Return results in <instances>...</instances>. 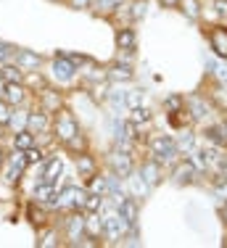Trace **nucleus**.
<instances>
[{"label":"nucleus","mask_w":227,"mask_h":248,"mask_svg":"<svg viewBox=\"0 0 227 248\" xmlns=\"http://www.w3.org/2000/svg\"><path fill=\"white\" fill-rule=\"evenodd\" d=\"M143 98H146V90L143 87H132V90L124 93V106L127 108H137V106H143Z\"/></svg>","instance_id":"33"},{"label":"nucleus","mask_w":227,"mask_h":248,"mask_svg":"<svg viewBox=\"0 0 227 248\" xmlns=\"http://www.w3.org/2000/svg\"><path fill=\"white\" fill-rule=\"evenodd\" d=\"M87 193H100V196H109V182H106V174H93L87 180Z\"/></svg>","instance_id":"28"},{"label":"nucleus","mask_w":227,"mask_h":248,"mask_svg":"<svg viewBox=\"0 0 227 248\" xmlns=\"http://www.w3.org/2000/svg\"><path fill=\"white\" fill-rule=\"evenodd\" d=\"M164 108L166 111H180V108H185V95H180V93L169 95V98L164 100Z\"/></svg>","instance_id":"37"},{"label":"nucleus","mask_w":227,"mask_h":248,"mask_svg":"<svg viewBox=\"0 0 227 248\" xmlns=\"http://www.w3.org/2000/svg\"><path fill=\"white\" fill-rule=\"evenodd\" d=\"M214 129H217V135H219V143H222V148H227V119L214 122Z\"/></svg>","instance_id":"40"},{"label":"nucleus","mask_w":227,"mask_h":248,"mask_svg":"<svg viewBox=\"0 0 227 248\" xmlns=\"http://www.w3.org/2000/svg\"><path fill=\"white\" fill-rule=\"evenodd\" d=\"M161 5H164V8H177L180 0H161Z\"/></svg>","instance_id":"46"},{"label":"nucleus","mask_w":227,"mask_h":248,"mask_svg":"<svg viewBox=\"0 0 227 248\" xmlns=\"http://www.w3.org/2000/svg\"><path fill=\"white\" fill-rule=\"evenodd\" d=\"M130 122H135L140 129H146L148 124L153 122V114L146 108V106H137V108H130Z\"/></svg>","instance_id":"26"},{"label":"nucleus","mask_w":227,"mask_h":248,"mask_svg":"<svg viewBox=\"0 0 227 248\" xmlns=\"http://www.w3.org/2000/svg\"><path fill=\"white\" fill-rule=\"evenodd\" d=\"M175 145H177V151L182 153V156H188L190 151L195 148V132H193V127H180V132H177V138H175Z\"/></svg>","instance_id":"21"},{"label":"nucleus","mask_w":227,"mask_h":248,"mask_svg":"<svg viewBox=\"0 0 227 248\" xmlns=\"http://www.w3.org/2000/svg\"><path fill=\"white\" fill-rule=\"evenodd\" d=\"M172 185L177 187H188V185H195L201 180V172L195 169V164L190 158H180V161L172 164V174H169Z\"/></svg>","instance_id":"3"},{"label":"nucleus","mask_w":227,"mask_h":248,"mask_svg":"<svg viewBox=\"0 0 227 248\" xmlns=\"http://www.w3.org/2000/svg\"><path fill=\"white\" fill-rule=\"evenodd\" d=\"M34 145V135L29 132V129H19V132L14 135V148L16 151H27Z\"/></svg>","instance_id":"30"},{"label":"nucleus","mask_w":227,"mask_h":248,"mask_svg":"<svg viewBox=\"0 0 227 248\" xmlns=\"http://www.w3.org/2000/svg\"><path fill=\"white\" fill-rule=\"evenodd\" d=\"M85 235V211H74V214L66 219V240L71 246H77L80 243V238Z\"/></svg>","instance_id":"15"},{"label":"nucleus","mask_w":227,"mask_h":248,"mask_svg":"<svg viewBox=\"0 0 227 248\" xmlns=\"http://www.w3.org/2000/svg\"><path fill=\"white\" fill-rule=\"evenodd\" d=\"M106 77H109L111 85H122V82H132L135 79V69L130 66L127 61H114L109 69H106Z\"/></svg>","instance_id":"11"},{"label":"nucleus","mask_w":227,"mask_h":248,"mask_svg":"<svg viewBox=\"0 0 227 248\" xmlns=\"http://www.w3.org/2000/svg\"><path fill=\"white\" fill-rule=\"evenodd\" d=\"M119 5H122V0H90V8L95 11V14H100V16L119 11Z\"/></svg>","instance_id":"27"},{"label":"nucleus","mask_w":227,"mask_h":248,"mask_svg":"<svg viewBox=\"0 0 227 248\" xmlns=\"http://www.w3.org/2000/svg\"><path fill=\"white\" fill-rule=\"evenodd\" d=\"M109 169L114 174H119V180H127V177L135 172V156L130 151L114 148L109 153Z\"/></svg>","instance_id":"4"},{"label":"nucleus","mask_w":227,"mask_h":248,"mask_svg":"<svg viewBox=\"0 0 227 248\" xmlns=\"http://www.w3.org/2000/svg\"><path fill=\"white\" fill-rule=\"evenodd\" d=\"M56 182H37V185H34V190H32V198H34V203H40L43 206L45 201H50L53 196H56Z\"/></svg>","instance_id":"23"},{"label":"nucleus","mask_w":227,"mask_h":248,"mask_svg":"<svg viewBox=\"0 0 227 248\" xmlns=\"http://www.w3.org/2000/svg\"><path fill=\"white\" fill-rule=\"evenodd\" d=\"M77 74H80V69H77L69 58L58 56V53L53 56V79L56 82H74Z\"/></svg>","instance_id":"10"},{"label":"nucleus","mask_w":227,"mask_h":248,"mask_svg":"<svg viewBox=\"0 0 227 248\" xmlns=\"http://www.w3.org/2000/svg\"><path fill=\"white\" fill-rule=\"evenodd\" d=\"M146 14H148V0H132L130 3V19L132 21H140Z\"/></svg>","instance_id":"36"},{"label":"nucleus","mask_w":227,"mask_h":248,"mask_svg":"<svg viewBox=\"0 0 227 248\" xmlns=\"http://www.w3.org/2000/svg\"><path fill=\"white\" fill-rule=\"evenodd\" d=\"M185 108H188V114H190V122H206L209 116H211L214 106H211V100L204 98V95H190L185 100Z\"/></svg>","instance_id":"9"},{"label":"nucleus","mask_w":227,"mask_h":248,"mask_svg":"<svg viewBox=\"0 0 227 248\" xmlns=\"http://www.w3.org/2000/svg\"><path fill=\"white\" fill-rule=\"evenodd\" d=\"M69 5L77 11H82V8H90V0H69Z\"/></svg>","instance_id":"45"},{"label":"nucleus","mask_w":227,"mask_h":248,"mask_svg":"<svg viewBox=\"0 0 227 248\" xmlns=\"http://www.w3.org/2000/svg\"><path fill=\"white\" fill-rule=\"evenodd\" d=\"M24 77H27V74H24L14 61L0 66V82H24Z\"/></svg>","instance_id":"25"},{"label":"nucleus","mask_w":227,"mask_h":248,"mask_svg":"<svg viewBox=\"0 0 227 248\" xmlns=\"http://www.w3.org/2000/svg\"><path fill=\"white\" fill-rule=\"evenodd\" d=\"M137 174H140L151 187H156L159 182H161V174H164V167H161L156 158L148 156V158H143V161H140V169H137Z\"/></svg>","instance_id":"12"},{"label":"nucleus","mask_w":227,"mask_h":248,"mask_svg":"<svg viewBox=\"0 0 227 248\" xmlns=\"http://www.w3.org/2000/svg\"><path fill=\"white\" fill-rule=\"evenodd\" d=\"M24 156H27V164H43V151L37 148V145H32V148H27L24 151Z\"/></svg>","instance_id":"39"},{"label":"nucleus","mask_w":227,"mask_h":248,"mask_svg":"<svg viewBox=\"0 0 227 248\" xmlns=\"http://www.w3.org/2000/svg\"><path fill=\"white\" fill-rule=\"evenodd\" d=\"M5 164H8V169L3 172V177H5V182L8 185H19V180H21V174L27 172V156H24V151H16L14 148V156H8L5 158Z\"/></svg>","instance_id":"8"},{"label":"nucleus","mask_w":227,"mask_h":248,"mask_svg":"<svg viewBox=\"0 0 227 248\" xmlns=\"http://www.w3.org/2000/svg\"><path fill=\"white\" fill-rule=\"evenodd\" d=\"M206 40L211 53L219 61H227V24H209L206 27Z\"/></svg>","instance_id":"6"},{"label":"nucleus","mask_w":227,"mask_h":248,"mask_svg":"<svg viewBox=\"0 0 227 248\" xmlns=\"http://www.w3.org/2000/svg\"><path fill=\"white\" fill-rule=\"evenodd\" d=\"M180 8H182V14L188 16L190 21L201 19V0H180Z\"/></svg>","instance_id":"31"},{"label":"nucleus","mask_w":227,"mask_h":248,"mask_svg":"<svg viewBox=\"0 0 227 248\" xmlns=\"http://www.w3.org/2000/svg\"><path fill=\"white\" fill-rule=\"evenodd\" d=\"M103 203H106V196H100V193H87L85 203H82V211H103Z\"/></svg>","instance_id":"32"},{"label":"nucleus","mask_w":227,"mask_h":248,"mask_svg":"<svg viewBox=\"0 0 227 248\" xmlns=\"http://www.w3.org/2000/svg\"><path fill=\"white\" fill-rule=\"evenodd\" d=\"M0 98L8 100L11 106H21L24 98H27V87H24V82H3L0 85Z\"/></svg>","instance_id":"14"},{"label":"nucleus","mask_w":227,"mask_h":248,"mask_svg":"<svg viewBox=\"0 0 227 248\" xmlns=\"http://www.w3.org/2000/svg\"><path fill=\"white\" fill-rule=\"evenodd\" d=\"M61 174H64V161L58 156H48L43 158V172H40L37 182H58Z\"/></svg>","instance_id":"16"},{"label":"nucleus","mask_w":227,"mask_h":248,"mask_svg":"<svg viewBox=\"0 0 227 248\" xmlns=\"http://www.w3.org/2000/svg\"><path fill=\"white\" fill-rule=\"evenodd\" d=\"M127 182H130V187H132V193H130V196H135V198H146L148 193L153 190V187L148 185V182L143 180V177L137 174V172H132V174H130V177H127Z\"/></svg>","instance_id":"24"},{"label":"nucleus","mask_w":227,"mask_h":248,"mask_svg":"<svg viewBox=\"0 0 227 248\" xmlns=\"http://www.w3.org/2000/svg\"><path fill=\"white\" fill-rule=\"evenodd\" d=\"M222 219H225V224H227V201H225V206H222Z\"/></svg>","instance_id":"47"},{"label":"nucleus","mask_w":227,"mask_h":248,"mask_svg":"<svg viewBox=\"0 0 227 248\" xmlns=\"http://www.w3.org/2000/svg\"><path fill=\"white\" fill-rule=\"evenodd\" d=\"M209 100H211L214 111H222V114H227V82H214L211 87H209Z\"/></svg>","instance_id":"17"},{"label":"nucleus","mask_w":227,"mask_h":248,"mask_svg":"<svg viewBox=\"0 0 227 248\" xmlns=\"http://www.w3.org/2000/svg\"><path fill=\"white\" fill-rule=\"evenodd\" d=\"M16 53H19V48H16V45H11V43H5V40H0V66H3V63H11V61H14Z\"/></svg>","instance_id":"35"},{"label":"nucleus","mask_w":227,"mask_h":248,"mask_svg":"<svg viewBox=\"0 0 227 248\" xmlns=\"http://www.w3.org/2000/svg\"><path fill=\"white\" fill-rule=\"evenodd\" d=\"M56 243H58V240H56V230H48V232L43 235V240L37 243V248H53Z\"/></svg>","instance_id":"42"},{"label":"nucleus","mask_w":227,"mask_h":248,"mask_svg":"<svg viewBox=\"0 0 227 248\" xmlns=\"http://www.w3.org/2000/svg\"><path fill=\"white\" fill-rule=\"evenodd\" d=\"M116 48L119 50H130V53L137 48V32L132 27H122L116 32Z\"/></svg>","instance_id":"22"},{"label":"nucleus","mask_w":227,"mask_h":248,"mask_svg":"<svg viewBox=\"0 0 227 248\" xmlns=\"http://www.w3.org/2000/svg\"><path fill=\"white\" fill-rule=\"evenodd\" d=\"M214 11H217V16L227 19V0H214Z\"/></svg>","instance_id":"44"},{"label":"nucleus","mask_w":227,"mask_h":248,"mask_svg":"<svg viewBox=\"0 0 227 248\" xmlns=\"http://www.w3.org/2000/svg\"><path fill=\"white\" fill-rule=\"evenodd\" d=\"M64 148L66 151H71V153H80V151H87V138L82 132H77L74 138L71 140H66V143H64Z\"/></svg>","instance_id":"34"},{"label":"nucleus","mask_w":227,"mask_h":248,"mask_svg":"<svg viewBox=\"0 0 227 248\" xmlns=\"http://www.w3.org/2000/svg\"><path fill=\"white\" fill-rule=\"evenodd\" d=\"M53 132H56V140L64 145L66 140L74 138L77 132H82V129H80L77 116L71 114L69 108H61V111H56V119H53Z\"/></svg>","instance_id":"2"},{"label":"nucleus","mask_w":227,"mask_h":248,"mask_svg":"<svg viewBox=\"0 0 227 248\" xmlns=\"http://www.w3.org/2000/svg\"><path fill=\"white\" fill-rule=\"evenodd\" d=\"M71 156H74V167H77V174H80V177L90 180L93 174H98V161H95V156H90L87 151L71 153Z\"/></svg>","instance_id":"13"},{"label":"nucleus","mask_w":227,"mask_h":248,"mask_svg":"<svg viewBox=\"0 0 227 248\" xmlns=\"http://www.w3.org/2000/svg\"><path fill=\"white\" fill-rule=\"evenodd\" d=\"M27 116H29V111L16 108V106H14V111H11V119H8V127L14 129V132H19V129H27Z\"/></svg>","instance_id":"29"},{"label":"nucleus","mask_w":227,"mask_h":248,"mask_svg":"<svg viewBox=\"0 0 227 248\" xmlns=\"http://www.w3.org/2000/svg\"><path fill=\"white\" fill-rule=\"evenodd\" d=\"M148 153H151V158H156L161 167H172L175 161L182 158V153L177 151L172 135H153V138L148 140Z\"/></svg>","instance_id":"1"},{"label":"nucleus","mask_w":227,"mask_h":248,"mask_svg":"<svg viewBox=\"0 0 227 248\" xmlns=\"http://www.w3.org/2000/svg\"><path fill=\"white\" fill-rule=\"evenodd\" d=\"M111 201H114V209L127 219V224H137V222H140V203H137L135 196L119 193V196H114Z\"/></svg>","instance_id":"7"},{"label":"nucleus","mask_w":227,"mask_h":248,"mask_svg":"<svg viewBox=\"0 0 227 248\" xmlns=\"http://www.w3.org/2000/svg\"><path fill=\"white\" fill-rule=\"evenodd\" d=\"M40 103H43V111L45 114H56V111H61L64 108V95L61 93H56V90H45L40 93Z\"/></svg>","instance_id":"20"},{"label":"nucleus","mask_w":227,"mask_h":248,"mask_svg":"<svg viewBox=\"0 0 227 248\" xmlns=\"http://www.w3.org/2000/svg\"><path fill=\"white\" fill-rule=\"evenodd\" d=\"M214 77H217L219 82H227V61H222V63H214V72H211Z\"/></svg>","instance_id":"43"},{"label":"nucleus","mask_w":227,"mask_h":248,"mask_svg":"<svg viewBox=\"0 0 227 248\" xmlns=\"http://www.w3.org/2000/svg\"><path fill=\"white\" fill-rule=\"evenodd\" d=\"M11 111H14V106H11L8 100H3V98H0V127H8Z\"/></svg>","instance_id":"38"},{"label":"nucleus","mask_w":227,"mask_h":248,"mask_svg":"<svg viewBox=\"0 0 227 248\" xmlns=\"http://www.w3.org/2000/svg\"><path fill=\"white\" fill-rule=\"evenodd\" d=\"M48 127H50V114H45L43 108H40V111H29V116H27V129H29V132H32V135H45Z\"/></svg>","instance_id":"18"},{"label":"nucleus","mask_w":227,"mask_h":248,"mask_svg":"<svg viewBox=\"0 0 227 248\" xmlns=\"http://www.w3.org/2000/svg\"><path fill=\"white\" fill-rule=\"evenodd\" d=\"M106 98H109V103L114 106V108H124V93L122 90H111Z\"/></svg>","instance_id":"41"},{"label":"nucleus","mask_w":227,"mask_h":248,"mask_svg":"<svg viewBox=\"0 0 227 248\" xmlns=\"http://www.w3.org/2000/svg\"><path fill=\"white\" fill-rule=\"evenodd\" d=\"M3 161H5V153H3V151H0V164H3Z\"/></svg>","instance_id":"48"},{"label":"nucleus","mask_w":227,"mask_h":248,"mask_svg":"<svg viewBox=\"0 0 227 248\" xmlns=\"http://www.w3.org/2000/svg\"><path fill=\"white\" fill-rule=\"evenodd\" d=\"M127 230H130L127 219H124L116 209H114L111 214H103V235L109 238V243H122V238L127 235Z\"/></svg>","instance_id":"5"},{"label":"nucleus","mask_w":227,"mask_h":248,"mask_svg":"<svg viewBox=\"0 0 227 248\" xmlns=\"http://www.w3.org/2000/svg\"><path fill=\"white\" fill-rule=\"evenodd\" d=\"M14 63L21 69L24 74H27V72H34V69L43 63V56L34 53V50H19V53H16V58H14Z\"/></svg>","instance_id":"19"}]
</instances>
